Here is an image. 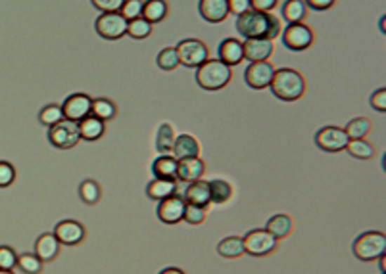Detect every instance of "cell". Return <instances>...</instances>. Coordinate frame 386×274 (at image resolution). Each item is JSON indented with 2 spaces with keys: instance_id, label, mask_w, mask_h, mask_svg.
Listing matches in <instances>:
<instances>
[{
  "instance_id": "cell-21",
  "label": "cell",
  "mask_w": 386,
  "mask_h": 274,
  "mask_svg": "<svg viewBox=\"0 0 386 274\" xmlns=\"http://www.w3.org/2000/svg\"><path fill=\"white\" fill-rule=\"evenodd\" d=\"M177 179H152L146 184V196L154 202H161L169 196L177 194Z\"/></svg>"
},
{
  "instance_id": "cell-35",
  "label": "cell",
  "mask_w": 386,
  "mask_h": 274,
  "mask_svg": "<svg viewBox=\"0 0 386 274\" xmlns=\"http://www.w3.org/2000/svg\"><path fill=\"white\" fill-rule=\"evenodd\" d=\"M43 261L36 257L35 253H22L18 255L15 267L20 268L23 274H41L43 273Z\"/></svg>"
},
{
  "instance_id": "cell-25",
  "label": "cell",
  "mask_w": 386,
  "mask_h": 274,
  "mask_svg": "<svg viewBox=\"0 0 386 274\" xmlns=\"http://www.w3.org/2000/svg\"><path fill=\"white\" fill-rule=\"evenodd\" d=\"M265 231L269 232L273 238L283 240L286 238L292 232V219L284 213H279V215H273L265 224Z\"/></svg>"
},
{
  "instance_id": "cell-38",
  "label": "cell",
  "mask_w": 386,
  "mask_h": 274,
  "mask_svg": "<svg viewBox=\"0 0 386 274\" xmlns=\"http://www.w3.org/2000/svg\"><path fill=\"white\" fill-rule=\"evenodd\" d=\"M156 64H158V67H160V69H164V71H173L177 65H179V58H177L175 46H168V48H164V50L158 54Z\"/></svg>"
},
{
  "instance_id": "cell-34",
  "label": "cell",
  "mask_w": 386,
  "mask_h": 274,
  "mask_svg": "<svg viewBox=\"0 0 386 274\" xmlns=\"http://www.w3.org/2000/svg\"><path fill=\"white\" fill-rule=\"evenodd\" d=\"M344 132L348 135L350 140L365 138L371 132V119H367V117H356V119H352V121L346 125Z\"/></svg>"
},
{
  "instance_id": "cell-42",
  "label": "cell",
  "mask_w": 386,
  "mask_h": 274,
  "mask_svg": "<svg viewBox=\"0 0 386 274\" xmlns=\"http://www.w3.org/2000/svg\"><path fill=\"white\" fill-rule=\"evenodd\" d=\"M15 181V169L8 161H0V188L12 186Z\"/></svg>"
},
{
  "instance_id": "cell-49",
  "label": "cell",
  "mask_w": 386,
  "mask_h": 274,
  "mask_svg": "<svg viewBox=\"0 0 386 274\" xmlns=\"http://www.w3.org/2000/svg\"><path fill=\"white\" fill-rule=\"evenodd\" d=\"M379 268H380V274H386V255H382V257H379Z\"/></svg>"
},
{
  "instance_id": "cell-14",
  "label": "cell",
  "mask_w": 386,
  "mask_h": 274,
  "mask_svg": "<svg viewBox=\"0 0 386 274\" xmlns=\"http://www.w3.org/2000/svg\"><path fill=\"white\" fill-rule=\"evenodd\" d=\"M185 207H187V202L182 200V196H179V192L173 196H169L166 200L158 202V210H156V215L164 224H177L182 221V215H185Z\"/></svg>"
},
{
  "instance_id": "cell-7",
  "label": "cell",
  "mask_w": 386,
  "mask_h": 274,
  "mask_svg": "<svg viewBox=\"0 0 386 274\" xmlns=\"http://www.w3.org/2000/svg\"><path fill=\"white\" fill-rule=\"evenodd\" d=\"M283 44L292 52L307 50L315 41V33L306 23H286V27L281 31Z\"/></svg>"
},
{
  "instance_id": "cell-26",
  "label": "cell",
  "mask_w": 386,
  "mask_h": 274,
  "mask_svg": "<svg viewBox=\"0 0 386 274\" xmlns=\"http://www.w3.org/2000/svg\"><path fill=\"white\" fill-rule=\"evenodd\" d=\"M154 179H177V159L164 153L152 163Z\"/></svg>"
},
{
  "instance_id": "cell-22",
  "label": "cell",
  "mask_w": 386,
  "mask_h": 274,
  "mask_svg": "<svg viewBox=\"0 0 386 274\" xmlns=\"http://www.w3.org/2000/svg\"><path fill=\"white\" fill-rule=\"evenodd\" d=\"M77 127H79L81 140H87V142L100 140L104 137V132H106V123L100 121L95 116H87L83 121L77 123Z\"/></svg>"
},
{
  "instance_id": "cell-18",
  "label": "cell",
  "mask_w": 386,
  "mask_h": 274,
  "mask_svg": "<svg viewBox=\"0 0 386 274\" xmlns=\"http://www.w3.org/2000/svg\"><path fill=\"white\" fill-rule=\"evenodd\" d=\"M182 200L189 205H198V207H208L211 203L210 200V182L206 181H194L189 182V186L182 194Z\"/></svg>"
},
{
  "instance_id": "cell-46",
  "label": "cell",
  "mask_w": 386,
  "mask_h": 274,
  "mask_svg": "<svg viewBox=\"0 0 386 274\" xmlns=\"http://www.w3.org/2000/svg\"><path fill=\"white\" fill-rule=\"evenodd\" d=\"M279 0H250V8L255 12H267L269 14L273 8L277 6Z\"/></svg>"
},
{
  "instance_id": "cell-29",
  "label": "cell",
  "mask_w": 386,
  "mask_h": 274,
  "mask_svg": "<svg viewBox=\"0 0 386 274\" xmlns=\"http://www.w3.org/2000/svg\"><path fill=\"white\" fill-rule=\"evenodd\" d=\"M91 116L98 117L100 121L108 123L112 119H116L117 106L108 98H95L93 106H91Z\"/></svg>"
},
{
  "instance_id": "cell-5",
  "label": "cell",
  "mask_w": 386,
  "mask_h": 274,
  "mask_svg": "<svg viewBox=\"0 0 386 274\" xmlns=\"http://www.w3.org/2000/svg\"><path fill=\"white\" fill-rule=\"evenodd\" d=\"M175 52L177 58H179V65H185L189 69L202 65L206 60L210 58V50H208L206 43L198 41V39H182L177 43Z\"/></svg>"
},
{
  "instance_id": "cell-11",
  "label": "cell",
  "mask_w": 386,
  "mask_h": 274,
  "mask_svg": "<svg viewBox=\"0 0 386 274\" xmlns=\"http://www.w3.org/2000/svg\"><path fill=\"white\" fill-rule=\"evenodd\" d=\"M91 106H93V98L85 93L69 94L64 104H62V114L64 119L73 123L83 121L85 117L91 116Z\"/></svg>"
},
{
  "instance_id": "cell-48",
  "label": "cell",
  "mask_w": 386,
  "mask_h": 274,
  "mask_svg": "<svg viewBox=\"0 0 386 274\" xmlns=\"http://www.w3.org/2000/svg\"><path fill=\"white\" fill-rule=\"evenodd\" d=\"M158 274H185L181 270V268H177V267H168V268H164V270H160Z\"/></svg>"
},
{
  "instance_id": "cell-10",
  "label": "cell",
  "mask_w": 386,
  "mask_h": 274,
  "mask_svg": "<svg viewBox=\"0 0 386 274\" xmlns=\"http://www.w3.org/2000/svg\"><path fill=\"white\" fill-rule=\"evenodd\" d=\"M95 31L106 41H119L127 35V20L119 12L100 14L96 18Z\"/></svg>"
},
{
  "instance_id": "cell-4",
  "label": "cell",
  "mask_w": 386,
  "mask_h": 274,
  "mask_svg": "<svg viewBox=\"0 0 386 274\" xmlns=\"http://www.w3.org/2000/svg\"><path fill=\"white\" fill-rule=\"evenodd\" d=\"M352 253L357 261H377L379 257L386 255V234L380 231H369L359 234L354 244H352Z\"/></svg>"
},
{
  "instance_id": "cell-45",
  "label": "cell",
  "mask_w": 386,
  "mask_h": 274,
  "mask_svg": "<svg viewBox=\"0 0 386 274\" xmlns=\"http://www.w3.org/2000/svg\"><path fill=\"white\" fill-rule=\"evenodd\" d=\"M227 6H229V14L237 15V18L246 14L248 10H252L250 8V0H227Z\"/></svg>"
},
{
  "instance_id": "cell-1",
  "label": "cell",
  "mask_w": 386,
  "mask_h": 274,
  "mask_svg": "<svg viewBox=\"0 0 386 274\" xmlns=\"http://www.w3.org/2000/svg\"><path fill=\"white\" fill-rule=\"evenodd\" d=\"M237 31L239 35L246 39H277L281 35V20L275 15L267 14V12H255V10H248L246 14L237 18Z\"/></svg>"
},
{
  "instance_id": "cell-24",
  "label": "cell",
  "mask_w": 386,
  "mask_h": 274,
  "mask_svg": "<svg viewBox=\"0 0 386 274\" xmlns=\"http://www.w3.org/2000/svg\"><path fill=\"white\" fill-rule=\"evenodd\" d=\"M169 6L166 0H146L142 4V15L148 23H160L168 18Z\"/></svg>"
},
{
  "instance_id": "cell-41",
  "label": "cell",
  "mask_w": 386,
  "mask_h": 274,
  "mask_svg": "<svg viewBox=\"0 0 386 274\" xmlns=\"http://www.w3.org/2000/svg\"><path fill=\"white\" fill-rule=\"evenodd\" d=\"M15 263H18V253L10 245H0V268L14 270Z\"/></svg>"
},
{
  "instance_id": "cell-17",
  "label": "cell",
  "mask_w": 386,
  "mask_h": 274,
  "mask_svg": "<svg viewBox=\"0 0 386 274\" xmlns=\"http://www.w3.org/2000/svg\"><path fill=\"white\" fill-rule=\"evenodd\" d=\"M198 12L208 23H221L229 15L227 0H200Z\"/></svg>"
},
{
  "instance_id": "cell-27",
  "label": "cell",
  "mask_w": 386,
  "mask_h": 274,
  "mask_svg": "<svg viewBox=\"0 0 386 274\" xmlns=\"http://www.w3.org/2000/svg\"><path fill=\"white\" fill-rule=\"evenodd\" d=\"M307 14V6L304 0H286L281 10V15L286 23H302Z\"/></svg>"
},
{
  "instance_id": "cell-28",
  "label": "cell",
  "mask_w": 386,
  "mask_h": 274,
  "mask_svg": "<svg viewBox=\"0 0 386 274\" xmlns=\"http://www.w3.org/2000/svg\"><path fill=\"white\" fill-rule=\"evenodd\" d=\"M218 253L225 259H239L244 255V245H242V238L239 236H229L223 238L218 244Z\"/></svg>"
},
{
  "instance_id": "cell-31",
  "label": "cell",
  "mask_w": 386,
  "mask_h": 274,
  "mask_svg": "<svg viewBox=\"0 0 386 274\" xmlns=\"http://www.w3.org/2000/svg\"><path fill=\"white\" fill-rule=\"evenodd\" d=\"M79 198L81 202L87 203V205H96L102 198V188L93 179H87L79 184Z\"/></svg>"
},
{
  "instance_id": "cell-43",
  "label": "cell",
  "mask_w": 386,
  "mask_h": 274,
  "mask_svg": "<svg viewBox=\"0 0 386 274\" xmlns=\"http://www.w3.org/2000/svg\"><path fill=\"white\" fill-rule=\"evenodd\" d=\"M93 6L100 12V14H108V12H119V8L124 4V0H91Z\"/></svg>"
},
{
  "instance_id": "cell-3",
  "label": "cell",
  "mask_w": 386,
  "mask_h": 274,
  "mask_svg": "<svg viewBox=\"0 0 386 274\" xmlns=\"http://www.w3.org/2000/svg\"><path fill=\"white\" fill-rule=\"evenodd\" d=\"M233 71L231 67L219 60H206L204 64L197 67V83L198 87L204 88L208 93H215L225 88L231 83Z\"/></svg>"
},
{
  "instance_id": "cell-23",
  "label": "cell",
  "mask_w": 386,
  "mask_h": 274,
  "mask_svg": "<svg viewBox=\"0 0 386 274\" xmlns=\"http://www.w3.org/2000/svg\"><path fill=\"white\" fill-rule=\"evenodd\" d=\"M171 153H173V158L177 161L185 158H197L198 153H200V144H198V140L192 135H179V137H175Z\"/></svg>"
},
{
  "instance_id": "cell-16",
  "label": "cell",
  "mask_w": 386,
  "mask_h": 274,
  "mask_svg": "<svg viewBox=\"0 0 386 274\" xmlns=\"http://www.w3.org/2000/svg\"><path fill=\"white\" fill-rule=\"evenodd\" d=\"M206 173V163L197 158H185L177 161V181L181 182H194L200 181Z\"/></svg>"
},
{
  "instance_id": "cell-9",
  "label": "cell",
  "mask_w": 386,
  "mask_h": 274,
  "mask_svg": "<svg viewBox=\"0 0 386 274\" xmlns=\"http://www.w3.org/2000/svg\"><path fill=\"white\" fill-rule=\"evenodd\" d=\"M315 146L319 148L321 152L327 153H338L346 150V146L350 142L348 135L344 132L342 127H335V125H328L323 127L315 132Z\"/></svg>"
},
{
  "instance_id": "cell-36",
  "label": "cell",
  "mask_w": 386,
  "mask_h": 274,
  "mask_svg": "<svg viewBox=\"0 0 386 274\" xmlns=\"http://www.w3.org/2000/svg\"><path fill=\"white\" fill-rule=\"evenodd\" d=\"M127 35L131 39H137V41H142V39H148L152 35V23H148L145 18H137V20H131L127 22Z\"/></svg>"
},
{
  "instance_id": "cell-33",
  "label": "cell",
  "mask_w": 386,
  "mask_h": 274,
  "mask_svg": "<svg viewBox=\"0 0 386 274\" xmlns=\"http://www.w3.org/2000/svg\"><path fill=\"white\" fill-rule=\"evenodd\" d=\"M346 152L350 153L352 158L356 159H371L375 158V148H373L365 138H356V140H350L348 146H346Z\"/></svg>"
},
{
  "instance_id": "cell-30",
  "label": "cell",
  "mask_w": 386,
  "mask_h": 274,
  "mask_svg": "<svg viewBox=\"0 0 386 274\" xmlns=\"http://www.w3.org/2000/svg\"><path fill=\"white\" fill-rule=\"evenodd\" d=\"M175 130L169 123H161L156 132V150L160 153H171L173 142H175Z\"/></svg>"
},
{
  "instance_id": "cell-8",
  "label": "cell",
  "mask_w": 386,
  "mask_h": 274,
  "mask_svg": "<svg viewBox=\"0 0 386 274\" xmlns=\"http://www.w3.org/2000/svg\"><path fill=\"white\" fill-rule=\"evenodd\" d=\"M242 245H244V253H248V255H252V257H265V255L275 252L277 238H273L265 228H254V231H248L244 234Z\"/></svg>"
},
{
  "instance_id": "cell-15",
  "label": "cell",
  "mask_w": 386,
  "mask_h": 274,
  "mask_svg": "<svg viewBox=\"0 0 386 274\" xmlns=\"http://www.w3.org/2000/svg\"><path fill=\"white\" fill-rule=\"evenodd\" d=\"M242 50H244V60L252 62H267L275 52L273 41L269 39H246L242 43Z\"/></svg>"
},
{
  "instance_id": "cell-40",
  "label": "cell",
  "mask_w": 386,
  "mask_h": 274,
  "mask_svg": "<svg viewBox=\"0 0 386 274\" xmlns=\"http://www.w3.org/2000/svg\"><path fill=\"white\" fill-rule=\"evenodd\" d=\"M206 217H208V211L206 207H198V205H189L187 203V207H185V215H182V221H187L192 226H197V224H202L206 221Z\"/></svg>"
},
{
  "instance_id": "cell-50",
  "label": "cell",
  "mask_w": 386,
  "mask_h": 274,
  "mask_svg": "<svg viewBox=\"0 0 386 274\" xmlns=\"http://www.w3.org/2000/svg\"><path fill=\"white\" fill-rule=\"evenodd\" d=\"M385 22H386V20H385V15H382V18H380V20H379L380 33H386V31H385Z\"/></svg>"
},
{
  "instance_id": "cell-47",
  "label": "cell",
  "mask_w": 386,
  "mask_h": 274,
  "mask_svg": "<svg viewBox=\"0 0 386 274\" xmlns=\"http://www.w3.org/2000/svg\"><path fill=\"white\" fill-rule=\"evenodd\" d=\"M307 8H312L315 12H325L328 8H333L336 4V0H304Z\"/></svg>"
},
{
  "instance_id": "cell-12",
  "label": "cell",
  "mask_w": 386,
  "mask_h": 274,
  "mask_svg": "<svg viewBox=\"0 0 386 274\" xmlns=\"http://www.w3.org/2000/svg\"><path fill=\"white\" fill-rule=\"evenodd\" d=\"M273 75H275V67L271 65V62H252L244 71V81L250 88L263 90V88H269Z\"/></svg>"
},
{
  "instance_id": "cell-13",
  "label": "cell",
  "mask_w": 386,
  "mask_h": 274,
  "mask_svg": "<svg viewBox=\"0 0 386 274\" xmlns=\"http://www.w3.org/2000/svg\"><path fill=\"white\" fill-rule=\"evenodd\" d=\"M52 234L56 236V240L60 242V245H79L81 242H85L87 238V231H85V226L77 221H72V219H66V221H60L56 226H54V231Z\"/></svg>"
},
{
  "instance_id": "cell-6",
  "label": "cell",
  "mask_w": 386,
  "mask_h": 274,
  "mask_svg": "<svg viewBox=\"0 0 386 274\" xmlns=\"http://www.w3.org/2000/svg\"><path fill=\"white\" fill-rule=\"evenodd\" d=\"M48 142H51L54 148H58V150H72L75 146L79 144V127H77V123L67 121V119H62L56 125H52L48 127Z\"/></svg>"
},
{
  "instance_id": "cell-51",
  "label": "cell",
  "mask_w": 386,
  "mask_h": 274,
  "mask_svg": "<svg viewBox=\"0 0 386 274\" xmlns=\"http://www.w3.org/2000/svg\"><path fill=\"white\" fill-rule=\"evenodd\" d=\"M0 274H14V273H12V270H2V268H0Z\"/></svg>"
},
{
  "instance_id": "cell-19",
  "label": "cell",
  "mask_w": 386,
  "mask_h": 274,
  "mask_svg": "<svg viewBox=\"0 0 386 274\" xmlns=\"http://www.w3.org/2000/svg\"><path fill=\"white\" fill-rule=\"evenodd\" d=\"M219 62H223L229 67L239 65L244 60V50H242V43L239 39H223L219 43L218 48Z\"/></svg>"
},
{
  "instance_id": "cell-32",
  "label": "cell",
  "mask_w": 386,
  "mask_h": 274,
  "mask_svg": "<svg viewBox=\"0 0 386 274\" xmlns=\"http://www.w3.org/2000/svg\"><path fill=\"white\" fill-rule=\"evenodd\" d=\"M233 196V186L227 181H221V179H215V181H210V200L211 203H218V205H223L231 200Z\"/></svg>"
},
{
  "instance_id": "cell-39",
  "label": "cell",
  "mask_w": 386,
  "mask_h": 274,
  "mask_svg": "<svg viewBox=\"0 0 386 274\" xmlns=\"http://www.w3.org/2000/svg\"><path fill=\"white\" fill-rule=\"evenodd\" d=\"M142 0H124V4L119 8V14L124 15L127 22L131 20H137L142 15Z\"/></svg>"
},
{
  "instance_id": "cell-20",
  "label": "cell",
  "mask_w": 386,
  "mask_h": 274,
  "mask_svg": "<svg viewBox=\"0 0 386 274\" xmlns=\"http://www.w3.org/2000/svg\"><path fill=\"white\" fill-rule=\"evenodd\" d=\"M60 242L56 240V236L52 232H44L39 238L35 240V255L43 263H48V261H54L58 257L60 253Z\"/></svg>"
},
{
  "instance_id": "cell-37",
  "label": "cell",
  "mask_w": 386,
  "mask_h": 274,
  "mask_svg": "<svg viewBox=\"0 0 386 274\" xmlns=\"http://www.w3.org/2000/svg\"><path fill=\"white\" fill-rule=\"evenodd\" d=\"M64 119V114H62V106L58 104H46L41 111H39V123L44 125V127H52Z\"/></svg>"
},
{
  "instance_id": "cell-2",
  "label": "cell",
  "mask_w": 386,
  "mask_h": 274,
  "mask_svg": "<svg viewBox=\"0 0 386 274\" xmlns=\"http://www.w3.org/2000/svg\"><path fill=\"white\" fill-rule=\"evenodd\" d=\"M271 93L275 98L283 102H296L306 93V79L304 75L292 67L275 69L273 81H271Z\"/></svg>"
},
{
  "instance_id": "cell-44",
  "label": "cell",
  "mask_w": 386,
  "mask_h": 274,
  "mask_svg": "<svg viewBox=\"0 0 386 274\" xmlns=\"http://www.w3.org/2000/svg\"><path fill=\"white\" fill-rule=\"evenodd\" d=\"M369 104H371V108L375 111H379V114H385L386 111V88H377L375 93L371 94V98H369Z\"/></svg>"
}]
</instances>
